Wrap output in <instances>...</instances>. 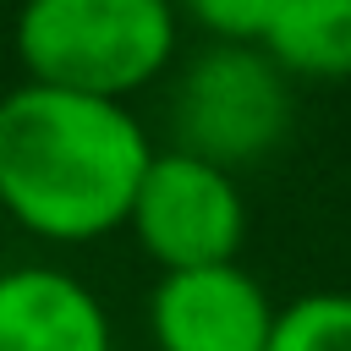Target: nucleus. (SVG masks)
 Returning a JSON list of instances; mask_svg holds the SVG:
<instances>
[{
  "mask_svg": "<svg viewBox=\"0 0 351 351\" xmlns=\"http://www.w3.org/2000/svg\"><path fill=\"white\" fill-rule=\"evenodd\" d=\"M176 148L219 170L263 159L291 132V88L269 49L258 44H208L186 60L170 93Z\"/></svg>",
  "mask_w": 351,
  "mask_h": 351,
  "instance_id": "7ed1b4c3",
  "label": "nucleus"
},
{
  "mask_svg": "<svg viewBox=\"0 0 351 351\" xmlns=\"http://www.w3.org/2000/svg\"><path fill=\"white\" fill-rule=\"evenodd\" d=\"M269 351H351V296L318 291L280 307Z\"/></svg>",
  "mask_w": 351,
  "mask_h": 351,
  "instance_id": "6e6552de",
  "label": "nucleus"
},
{
  "mask_svg": "<svg viewBox=\"0 0 351 351\" xmlns=\"http://www.w3.org/2000/svg\"><path fill=\"white\" fill-rule=\"evenodd\" d=\"M154 148L115 99L11 88L0 99V208L44 241H93L132 219Z\"/></svg>",
  "mask_w": 351,
  "mask_h": 351,
  "instance_id": "f257e3e1",
  "label": "nucleus"
},
{
  "mask_svg": "<svg viewBox=\"0 0 351 351\" xmlns=\"http://www.w3.org/2000/svg\"><path fill=\"white\" fill-rule=\"evenodd\" d=\"M274 318L280 307L269 302V291L236 263L176 269L154 285L148 302L159 351H269Z\"/></svg>",
  "mask_w": 351,
  "mask_h": 351,
  "instance_id": "39448f33",
  "label": "nucleus"
},
{
  "mask_svg": "<svg viewBox=\"0 0 351 351\" xmlns=\"http://www.w3.org/2000/svg\"><path fill=\"white\" fill-rule=\"evenodd\" d=\"M263 49L296 77H351V0H280Z\"/></svg>",
  "mask_w": 351,
  "mask_h": 351,
  "instance_id": "0eeeda50",
  "label": "nucleus"
},
{
  "mask_svg": "<svg viewBox=\"0 0 351 351\" xmlns=\"http://www.w3.org/2000/svg\"><path fill=\"white\" fill-rule=\"evenodd\" d=\"M181 5L219 44H263L280 16V0H181Z\"/></svg>",
  "mask_w": 351,
  "mask_h": 351,
  "instance_id": "1a4fd4ad",
  "label": "nucleus"
},
{
  "mask_svg": "<svg viewBox=\"0 0 351 351\" xmlns=\"http://www.w3.org/2000/svg\"><path fill=\"white\" fill-rule=\"evenodd\" d=\"M16 55L33 82L126 99L154 82L176 55V5L170 0H22Z\"/></svg>",
  "mask_w": 351,
  "mask_h": 351,
  "instance_id": "f03ea898",
  "label": "nucleus"
},
{
  "mask_svg": "<svg viewBox=\"0 0 351 351\" xmlns=\"http://www.w3.org/2000/svg\"><path fill=\"white\" fill-rule=\"evenodd\" d=\"M0 351H110V318L99 296L60 269H5Z\"/></svg>",
  "mask_w": 351,
  "mask_h": 351,
  "instance_id": "423d86ee",
  "label": "nucleus"
},
{
  "mask_svg": "<svg viewBox=\"0 0 351 351\" xmlns=\"http://www.w3.org/2000/svg\"><path fill=\"white\" fill-rule=\"evenodd\" d=\"M126 225L165 263V274H176V269L236 263L247 208H241V192H236L230 170L170 148V154L148 159Z\"/></svg>",
  "mask_w": 351,
  "mask_h": 351,
  "instance_id": "20e7f679",
  "label": "nucleus"
}]
</instances>
